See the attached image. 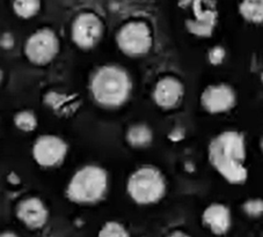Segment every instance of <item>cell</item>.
I'll use <instances>...</instances> for the list:
<instances>
[{
  "label": "cell",
  "mask_w": 263,
  "mask_h": 237,
  "mask_svg": "<svg viewBox=\"0 0 263 237\" xmlns=\"http://www.w3.org/2000/svg\"><path fill=\"white\" fill-rule=\"evenodd\" d=\"M208 159L212 168L233 185H241L248 179L247 149L245 135L238 131H223L211 139Z\"/></svg>",
  "instance_id": "obj_1"
},
{
  "label": "cell",
  "mask_w": 263,
  "mask_h": 237,
  "mask_svg": "<svg viewBox=\"0 0 263 237\" xmlns=\"http://www.w3.org/2000/svg\"><path fill=\"white\" fill-rule=\"evenodd\" d=\"M133 89L129 73L119 65L99 67L90 79V94L104 108H119L128 101Z\"/></svg>",
  "instance_id": "obj_2"
},
{
  "label": "cell",
  "mask_w": 263,
  "mask_h": 237,
  "mask_svg": "<svg viewBox=\"0 0 263 237\" xmlns=\"http://www.w3.org/2000/svg\"><path fill=\"white\" fill-rule=\"evenodd\" d=\"M108 190V174L103 168L88 165L76 172L66 186V197L76 204H95Z\"/></svg>",
  "instance_id": "obj_3"
},
{
  "label": "cell",
  "mask_w": 263,
  "mask_h": 237,
  "mask_svg": "<svg viewBox=\"0 0 263 237\" xmlns=\"http://www.w3.org/2000/svg\"><path fill=\"white\" fill-rule=\"evenodd\" d=\"M126 192L138 205L156 204L166 193L165 177L157 167L142 166L129 176Z\"/></svg>",
  "instance_id": "obj_4"
},
{
  "label": "cell",
  "mask_w": 263,
  "mask_h": 237,
  "mask_svg": "<svg viewBox=\"0 0 263 237\" xmlns=\"http://www.w3.org/2000/svg\"><path fill=\"white\" fill-rule=\"evenodd\" d=\"M116 43L125 56L142 57L152 48L151 28L144 21L126 22L117 31Z\"/></svg>",
  "instance_id": "obj_5"
},
{
  "label": "cell",
  "mask_w": 263,
  "mask_h": 237,
  "mask_svg": "<svg viewBox=\"0 0 263 237\" xmlns=\"http://www.w3.org/2000/svg\"><path fill=\"white\" fill-rule=\"evenodd\" d=\"M25 56L34 65H48L60 52V40L56 33L42 28L31 34L25 43Z\"/></svg>",
  "instance_id": "obj_6"
},
{
  "label": "cell",
  "mask_w": 263,
  "mask_h": 237,
  "mask_svg": "<svg viewBox=\"0 0 263 237\" xmlns=\"http://www.w3.org/2000/svg\"><path fill=\"white\" fill-rule=\"evenodd\" d=\"M103 35V22L93 12H83L74 17L71 26V38L83 50L93 49Z\"/></svg>",
  "instance_id": "obj_7"
},
{
  "label": "cell",
  "mask_w": 263,
  "mask_h": 237,
  "mask_svg": "<svg viewBox=\"0 0 263 237\" xmlns=\"http://www.w3.org/2000/svg\"><path fill=\"white\" fill-rule=\"evenodd\" d=\"M33 157L43 168H53L63 163L67 154V145L61 136L40 135L33 145Z\"/></svg>",
  "instance_id": "obj_8"
},
{
  "label": "cell",
  "mask_w": 263,
  "mask_h": 237,
  "mask_svg": "<svg viewBox=\"0 0 263 237\" xmlns=\"http://www.w3.org/2000/svg\"><path fill=\"white\" fill-rule=\"evenodd\" d=\"M201 106L211 115L224 113L233 109L237 103L234 89L226 84L210 85L201 94Z\"/></svg>",
  "instance_id": "obj_9"
},
{
  "label": "cell",
  "mask_w": 263,
  "mask_h": 237,
  "mask_svg": "<svg viewBox=\"0 0 263 237\" xmlns=\"http://www.w3.org/2000/svg\"><path fill=\"white\" fill-rule=\"evenodd\" d=\"M183 95V84L178 77L166 75L158 80L154 86L153 101L162 109H173L182 101Z\"/></svg>",
  "instance_id": "obj_10"
},
{
  "label": "cell",
  "mask_w": 263,
  "mask_h": 237,
  "mask_svg": "<svg viewBox=\"0 0 263 237\" xmlns=\"http://www.w3.org/2000/svg\"><path fill=\"white\" fill-rule=\"evenodd\" d=\"M15 214L29 229H40L48 221L49 212L44 203L37 197H29L17 203Z\"/></svg>",
  "instance_id": "obj_11"
},
{
  "label": "cell",
  "mask_w": 263,
  "mask_h": 237,
  "mask_svg": "<svg viewBox=\"0 0 263 237\" xmlns=\"http://www.w3.org/2000/svg\"><path fill=\"white\" fill-rule=\"evenodd\" d=\"M202 223L216 236L228 234L232 226L230 208L221 203H212L202 213Z\"/></svg>",
  "instance_id": "obj_12"
},
{
  "label": "cell",
  "mask_w": 263,
  "mask_h": 237,
  "mask_svg": "<svg viewBox=\"0 0 263 237\" xmlns=\"http://www.w3.org/2000/svg\"><path fill=\"white\" fill-rule=\"evenodd\" d=\"M239 13L243 20L251 24H263V0H241Z\"/></svg>",
  "instance_id": "obj_13"
},
{
  "label": "cell",
  "mask_w": 263,
  "mask_h": 237,
  "mask_svg": "<svg viewBox=\"0 0 263 237\" xmlns=\"http://www.w3.org/2000/svg\"><path fill=\"white\" fill-rule=\"evenodd\" d=\"M153 138L152 131L149 130V127L146 125H134L129 127L128 132L125 134V139L128 141V144L133 147L142 148L146 147L147 145L151 144Z\"/></svg>",
  "instance_id": "obj_14"
},
{
  "label": "cell",
  "mask_w": 263,
  "mask_h": 237,
  "mask_svg": "<svg viewBox=\"0 0 263 237\" xmlns=\"http://www.w3.org/2000/svg\"><path fill=\"white\" fill-rule=\"evenodd\" d=\"M41 8V0H14L13 11L21 19H30L37 14Z\"/></svg>",
  "instance_id": "obj_15"
},
{
  "label": "cell",
  "mask_w": 263,
  "mask_h": 237,
  "mask_svg": "<svg viewBox=\"0 0 263 237\" xmlns=\"http://www.w3.org/2000/svg\"><path fill=\"white\" fill-rule=\"evenodd\" d=\"M14 124L20 131L31 132L37 126V118H36L34 112L29 110H22L14 116Z\"/></svg>",
  "instance_id": "obj_16"
},
{
  "label": "cell",
  "mask_w": 263,
  "mask_h": 237,
  "mask_svg": "<svg viewBox=\"0 0 263 237\" xmlns=\"http://www.w3.org/2000/svg\"><path fill=\"white\" fill-rule=\"evenodd\" d=\"M98 237H130L123 225L116 221L106 222L99 231Z\"/></svg>",
  "instance_id": "obj_17"
},
{
  "label": "cell",
  "mask_w": 263,
  "mask_h": 237,
  "mask_svg": "<svg viewBox=\"0 0 263 237\" xmlns=\"http://www.w3.org/2000/svg\"><path fill=\"white\" fill-rule=\"evenodd\" d=\"M243 211L249 216L256 218L263 214V200L261 199H251L245 202L243 204Z\"/></svg>",
  "instance_id": "obj_18"
},
{
  "label": "cell",
  "mask_w": 263,
  "mask_h": 237,
  "mask_svg": "<svg viewBox=\"0 0 263 237\" xmlns=\"http://www.w3.org/2000/svg\"><path fill=\"white\" fill-rule=\"evenodd\" d=\"M208 58L212 65H220L225 58V50L219 45H217V47H214L209 51Z\"/></svg>",
  "instance_id": "obj_19"
},
{
  "label": "cell",
  "mask_w": 263,
  "mask_h": 237,
  "mask_svg": "<svg viewBox=\"0 0 263 237\" xmlns=\"http://www.w3.org/2000/svg\"><path fill=\"white\" fill-rule=\"evenodd\" d=\"M198 2H206V0H178V5L180 8H182V10H185V8L189 7L192 4Z\"/></svg>",
  "instance_id": "obj_20"
},
{
  "label": "cell",
  "mask_w": 263,
  "mask_h": 237,
  "mask_svg": "<svg viewBox=\"0 0 263 237\" xmlns=\"http://www.w3.org/2000/svg\"><path fill=\"white\" fill-rule=\"evenodd\" d=\"M167 237H190V236L187 234V232H184L182 230H175L173 232H171Z\"/></svg>",
  "instance_id": "obj_21"
},
{
  "label": "cell",
  "mask_w": 263,
  "mask_h": 237,
  "mask_svg": "<svg viewBox=\"0 0 263 237\" xmlns=\"http://www.w3.org/2000/svg\"><path fill=\"white\" fill-rule=\"evenodd\" d=\"M0 237H19V236L14 234V232H12V231H5V232H3L2 236H0Z\"/></svg>",
  "instance_id": "obj_22"
},
{
  "label": "cell",
  "mask_w": 263,
  "mask_h": 237,
  "mask_svg": "<svg viewBox=\"0 0 263 237\" xmlns=\"http://www.w3.org/2000/svg\"><path fill=\"white\" fill-rule=\"evenodd\" d=\"M261 148H262V150H263V138H262V140H261Z\"/></svg>",
  "instance_id": "obj_23"
}]
</instances>
